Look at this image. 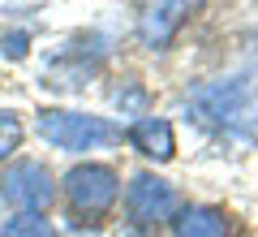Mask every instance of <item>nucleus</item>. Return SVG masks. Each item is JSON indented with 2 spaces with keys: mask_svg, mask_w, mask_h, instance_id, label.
Masks as SVG:
<instances>
[{
  "mask_svg": "<svg viewBox=\"0 0 258 237\" xmlns=\"http://www.w3.org/2000/svg\"><path fill=\"white\" fill-rule=\"evenodd\" d=\"M26 48H30V35H26V30H5V35H0V52L9 56V61H22Z\"/></svg>",
  "mask_w": 258,
  "mask_h": 237,
  "instance_id": "11",
  "label": "nucleus"
},
{
  "mask_svg": "<svg viewBox=\"0 0 258 237\" xmlns=\"http://www.w3.org/2000/svg\"><path fill=\"white\" fill-rule=\"evenodd\" d=\"M0 199L18 207V216H43V207L56 199V177L39 160H18L0 173Z\"/></svg>",
  "mask_w": 258,
  "mask_h": 237,
  "instance_id": "2",
  "label": "nucleus"
},
{
  "mask_svg": "<svg viewBox=\"0 0 258 237\" xmlns=\"http://www.w3.org/2000/svg\"><path fill=\"white\" fill-rule=\"evenodd\" d=\"M249 104V86L245 78H228V82H211L203 86V91H194L189 108L198 121H207V125H232V121L245 112Z\"/></svg>",
  "mask_w": 258,
  "mask_h": 237,
  "instance_id": "6",
  "label": "nucleus"
},
{
  "mask_svg": "<svg viewBox=\"0 0 258 237\" xmlns=\"http://www.w3.org/2000/svg\"><path fill=\"white\" fill-rule=\"evenodd\" d=\"M172 233L176 237H228V216L220 207L194 203V207L172 211Z\"/></svg>",
  "mask_w": 258,
  "mask_h": 237,
  "instance_id": "8",
  "label": "nucleus"
},
{
  "mask_svg": "<svg viewBox=\"0 0 258 237\" xmlns=\"http://www.w3.org/2000/svg\"><path fill=\"white\" fill-rule=\"evenodd\" d=\"M120 194V177L108 164H78L64 173V199L78 216H103Z\"/></svg>",
  "mask_w": 258,
  "mask_h": 237,
  "instance_id": "3",
  "label": "nucleus"
},
{
  "mask_svg": "<svg viewBox=\"0 0 258 237\" xmlns=\"http://www.w3.org/2000/svg\"><path fill=\"white\" fill-rule=\"evenodd\" d=\"M125 211L134 224H164V220H172V211H176L172 181H164L155 173H138L125 190Z\"/></svg>",
  "mask_w": 258,
  "mask_h": 237,
  "instance_id": "5",
  "label": "nucleus"
},
{
  "mask_svg": "<svg viewBox=\"0 0 258 237\" xmlns=\"http://www.w3.org/2000/svg\"><path fill=\"white\" fill-rule=\"evenodd\" d=\"M0 237H56V228L47 216H13Z\"/></svg>",
  "mask_w": 258,
  "mask_h": 237,
  "instance_id": "9",
  "label": "nucleus"
},
{
  "mask_svg": "<svg viewBox=\"0 0 258 237\" xmlns=\"http://www.w3.org/2000/svg\"><path fill=\"white\" fill-rule=\"evenodd\" d=\"M35 125H39V138L52 143L56 151H99V147H108V143L120 138V129L108 117L69 112V108H43Z\"/></svg>",
  "mask_w": 258,
  "mask_h": 237,
  "instance_id": "1",
  "label": "nucleus"
},
{
  "mask_svg": "<svg viewBox=\"0 0 258 237\" xmlns=\"http://www.w3.org/2000/svg\"><path fill=\"white\" fill-rule=\"evenodd\" d=\"M129 147L142 151L147 160H159L164 164V160L176 155V134H172V125L164 117H138L129 125Z\"/></svg>",
  "mask_w": 258,
  "mask_h": 237,
  "instance_id": "7",
  "label": "nucleus"
},
{
  "mask_svg": "<svg viewBox=\"0 0 258 237\" xmlns=\"http://www.w3.org/2000/svg\"><path fill=\"white\" fill-rule=\"evenodd\" d=\"M203 9V0H142L138 5V39L142 48L159 52L176 39V30Z\"/></svg>",
  "mask_w": 258,
  "mask_h": 237,
  "instance_id": "4",
  "label": "nucleus"
},
{
  "mask_svg": "<svg viewBox=\"0 0 258 237\" xmlns=\"http://www.w3.org/2000/svg\"><path fill=\"white\" fill-rule=\"evenodd\" d=\"M22 147V121L18 112H0V160H9Z\"/></svg>",
  "mask_w": 258,
  "mask_h": 237,
  "instance_id": "10",
  "label": "nucleus"
}]
</instances>
